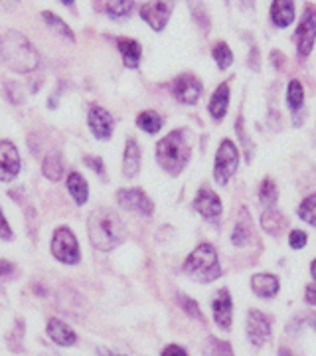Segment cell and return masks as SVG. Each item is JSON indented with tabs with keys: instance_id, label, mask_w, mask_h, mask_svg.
I'll list each match as a JSON object with an SVG mask.
<instances>
[{
	"instance_id": "cell-39",
	"label": "cell",
	"mask_w": 316,
	"mask_h": 356,
	"mask_svg": "<svg viewBox=\"0 0 316 356\" xmlns=\"http://www.w3.org/2000/svg\"><path fill=\"white\" fill-rule=\"evenodd\" d=\"M163 356H188V355H186V350H184V348H180V346H176V344H170V346H166L165 348Z\"/></svg>"
},
{
	"instance_id": "cell-37",
	"label": "cell",
	"mask_w": 316,
	"mask_h": 356,
	"mask_svg": "<svg viewBox=\"0 0 316 356\" xmlns=\"http://www.w3.org/2000/svg\"><path fill=\"white\" fill-rule=\"evenodd\" d=\"M85 165H89V168H93L95 172H99V175H103V161L101 159H93V156H85Z\"/></svg>"
},
{
	"instance_id": "cell-19",
	"label": "cell",
	"mask_w": 316,
	"mask_h": 356,
	"mask_svg": "<svg viewBox=\"0 0 316 356\" xmlns=\"http://www.w3.org/2000/svg\"><path fill=\"white\" fill-rule=\"evenodd\" d=\"M139 168H140L139 145H137V140L135 139H128L126 140V147H125V156H123V172H125L128 178H133L139 175Z\"/></svg>"
},
{
	"instance_id": "cell-3",
	"label": "cell",
	"mask_w": 316,
	"mask_h": 356,
	"mask_svg": "<svg viewBox=\"0 0 316 356\" xmlns=\"http://www.w3.org/2000/svg\"><path fill=\"white\" fill-rule=\"evenodd\" d=\"M156 161L170 175H178L190 161V145L184 131H172L156 147Z\"/></svg>"
},
{
	"instance_id": "cell-36",
	"label": "cell",
	"mask_w": 316,
	"mask_h": 356,
	"mask_svg": "<svg viewBox=\"0 0 316 356\" xmlns=\"http://www.w3.org/2000/svg\"><path fill=\"white\" fill-rule=\"evenodd\" d=\"M0 238L2 240H10L13 238V232H10V226H8L6 218L2 214V210H0Z\"/></svg>"
},
{
	"instance_id": "cell-40",
	"label": "cell",
	"mask_w": 316,
	"mask_h": 356,
	"mask_svg": "<svg viewBox=\"0 0 316 356\" xmlns=\"http://www.w3.org/2000/svg\"><path fill=\"white\" fill-rule=\"evenodd\" d=\"M306 301H308L310 305H316V283L306 287Z\"/></svg>"
},
{
	"instance_id": "cell-34",
	"label": "cell",
	"mask_w": 316,
	"mask_h": 356,
	"mask_svg": "<svg viewBox=\"0 0 316 356\" xmlns=\"http://www.w3.org/2000/svg\"><path fill=\"white\" fill-rule=\"evenodd\" d=\"M180 299V303H182V309L188 313V315H192V317L200 318V321H203L202 313H200V307H198V303L194 301V299H190V297H186V295H180L178 297Z\"/></svg>"
},
{
	"instance_id": "cell-13",
	"label": "cell",
	"mask_w": 316,
	"mask_h": 356,
	"mask_svg": "<svg viewBox=\"0 0 316 356\" xmlns=\"http://www.w3.org/2000/svg\"><path fill=\"white\" fill-rule=\"evenodd\" d=\"M89 129L93 131V135L97 139H109L113 133V117L109 115V111H105L103 107L95 105L89 109Z\"/></svg>"
},
{
	"instance_id": "cell-12",
	"label": "cell",
	"mask_w": 316,
	"mask_h": 356,
	"mask_svg": "<svg viewBox=\"0 0 316 356\" xmlns=\"http://www.w3.org/2000/svg\"><path fill=\"white\" fill-rule=\"evenodd\" d=\"M140 16L147 24H151V28L163 30L168 22V18H170V6L163 0H152L140 8Z\"/></svg>"
},
{
	"instance_id": "cell-9",
	"label": "cell",
	"mask_w": 316,
	"mask_h": 356,
	"mask_svg": "<svg viewBox=\"0 0 316 356\" xmlns=\"http://www.w3.org/2000/svg\"><path fill=\"white\" fill-rule=\"evenodd\" d=\"M316 40V10L313 6L306 8L303 20L297 30V44H299V51L301 56H308L313 50V44Z\"/></svg>"
},
{
	"instance_id": "cell-4",
	"label": "cell",
	"mask_w": 316,
	"mask_h": 356,
	"mask_svg": "<svg viewBox=\"0 0 316 356\" xmlns=\"http://www.w3.org/2000/svg\"><path fill=\"white\" fill-rule=\"evenodd\" d=\"M182 269L192 280L202 281V283L215 281L222 275V267H219V261H217V254H215V250L210 243L198 245L188 255V259L184 261Z\"/></svg>"
},
{
	"instance_id": "cell-31",
	"label": "cell",
	"mask_w": 316,
	"mask_h": 356,
	"mask_svg": "<svg viewBox=\"0 0 316 356\" xmlns=\"http://www.w3.org/2000/svg\"><path fill=\"white\" fill-rule=\"evenodd\" d=\"M299 216L303 218L304 222H308L310 226H316V194L304 198L299 208Z\"/></svg>"
},
{
	"instance_id": "cell-32",
	"label": "cell",
	"mask_w": 316,
	"mask_h": 356,
	"mask_svg": "<svg viewBox=\"0 0 316 356\" xmlns=\"http://www.w3.org/2000/svg\"><path fill=\"white\" fill-rule=\"evenodd\" d=\"M214 60L219 65V70H228L231 62H233V56H231V50H229V46L226 42H219V44H215L214 48Z\"/></svg>"
},
{
	"instance_id": "cell-11",
	"label": "cell",
	"mask_w": 316,
	"mask_h": 356,
	"mask_svg": "<svg viewBox=\"0 0 316 356\" xmlns=\"http://www.w3.org/2000/svg\"><path fill=\"white\" fill-rule=\"evenodd\" d=\"M247 337L255 346H263V344L271 339V325L263 313L259 311H249V317H247Z\"/></svg>"
},
{
	"instance_id": "cell-41",
	"label": "cell",
	"mask_w": 316,
	"mask_h": 356,
	"mask_svg": "<svg viewBox=\"0 0 316 356\" xmlns=\"http://www.w3.org/2000/svg\"><path fill=\"white\" fill-rule=\"evenodd\" d=\"M99 355L101 356H125V355H115V353H109V350H105V348H99Z\"/></svg>"
},
{
	"instance_id": "cell-33",
	"label": "cell",
	"mask_w": 316,
	"mask_h": 356,
	"mask_svg": "<svg viewBox=\"0 0 316 356\" xmlns=\"http://www.w3.org/2000/svg\"><path fill=\"white\" fill-rule=\"evenodd\" d=\"M249 238H251V226L249 224H245V222H240L235 229H233V234H231V240L235 245H245V243L249 242Z\"/></svg>"
},
{
	"instance_id": "cell-30",
	"label": "cell",
	"mask_w": 316,
	"mask_h": 356,
	"mask_svg": "<svg viewBox=\"0 0 316 356\" xmlns=\"http://www.w3.org/2000/svg\"><path fill=\"white\" fill-rule=\"evenodd\" d=\"M277 184H275L271 178H265L263 184H261V188H259V198H261V202L265 204L267 208H271L273 204L277 202Z\"/></svg>"
},
{
	"instance_id": "cell-29",
	"label": "cell",
	"mask_w": 316,
	"mask_h": 356,
	"mask_svg": "<svg viewBox=\"0 0 316 356\" xmlns=\"http://www.w3.org/2000/svg\"><path fill=\"white\" fill-rule=\"evenodd\" d=\"M287 102H289V107H291L292 111H297V109H301V107H303L304 91H303V86H301V81L292 79L291 83H289V93H287Z\"/></svg>"
},
{
	"instance_id": "cell-42",
	"label": "cell",
	"mask_w": 316,
	"mask_h": 356,
	"mask_svg": "<svg viewBox=\"0 0 316 356\" xmlns=\"http://www.w3.org/2000/svg\"><path fill=\"white\" fill-rule=\"evenodd\" d=\"M310 273H313V277H315V281H316V259H315V261H313V267H310Z\"/></svg>"
},
{
	"instance_id": "cell-20",
	"label": "cell",
	"mask_w": 316,
	"mask_h": 356,
	"mask_svg": "<svg viewBox=\"0 0 316 356\" xmlns=\"http://www.w3.org/2000/svg\"><path fill=\"white\" fill-rule=\"evenodd\" d=\"M228 103H229V86L222 83L219 88L215 89L210 102V113L214 115V119H224L228 113Z\"/></svg>"
},
{
	"instance_id": "cell-45",
	"label": "cell",
	"mask_w": 316,
	"mask_h": 356,
	"mask_svg": "<svg viewBox=\"0 0 316 356\" xmlns=\"http://www.w3.org/2000/svg\"><path fill=\"white\" fill-rule=\"evenodd\" d=\"M6 2H8V4H16L18 0H6Z\"/></svg>"
},
{
	"instance_id": "cell-24",
	"label": "cell",
	"mask_w": 316,
	"mask_h": 356,
	"mask_svg": "<svg viewBox=\"0 0 316 356\" xmlns=\"http://www.w3.org/2000/svg\"><path fill=\"white\" fill-rule=\"evenodd\" d=\"M137 125H139L142 131L154 135V133H158V131L163 129V119H160V115L154 113V111H144V113L139 115Z\"/></svg>"
},
{
	"instance_id": "cell-28",
	"label": "cell",
	"mask_w": 316,
	"mask_h": 356,
	"mask_svg": "<svg viewBox=\"0 0 316 356\" xmlns=\"http://www.w3.org/2000/svg\"><path fill=\"white\" fill-rule=\"evenodd\" d=\"M203 355L206 356H233L231 346L226 341L219 339H208V343L203 346Z\"/></svg>"
},
{
	"instance_id": "cell-10",
	"label": "cell",
	"mask_w": 316,
	"mask_h": 356,
	"mask_svg": "<svg viewBox=\"0 0 316 356\" xmlns=\"http://www.w3.org/2000/svg\"><path fill=\"white\" fill-rule=\"evenodd\" d=\"M172 91H174L178 102L192 105V103L198 102L200 95H202V83H200L194 76L184 74V76L176 77V81H174V86H172Z\"/></svg>"
},
{
	"instance_id": "cell-5",
	"label": "cell",
	"mask_w": 316,
	"mask_h": 356,
	"mask_svg": "<svg viewBox=\"0 0 316 356\" xmlns=\"http://www.w3.org/2000/svg\"><path fill=\"white\" fill-rule=\"evenodd\" d=\"M238 165H240V153H238L235 145L229 139L222 140V145H219V149H217V154H215V180H217L219 184H226L229 178L235 175Z\"/></svg>"
},
{
	"instance_id": "cell-25",
	"label": "cell",
	"mask_w": 316,
	"mask_h": 356,
	"mask_svg": "<svg viewBox=\"0 0 316 356\" xmlns=\"http://www.w3.org/2000/svg\"><path fill=\"white\" fill-rule=\"evenodd\" d=\"M261 224H263V228H265L269 234L277 236V234H281V229L285 228V218L281 216L278 212H275V210L267 208L265 214L261 218Z\"/></svg>"
},
{
	"instance_id": "cell-27",
	"label": "cell",
	"mask_w": 316,
	"mask_h": 356,
	"mask_svg": "<svg viewBox=\"0 0 316 356\" xmlns=\"http://www.w3.org/2000/svg\"><path fill=\"white\" fill-rule=\"evenodd\" d=\"M42 16H44V20L48 22V26H50L51 30H53V32H56L58 36L72 40V42L76 40V36H74V32L69 30V26L65 24L62 18H58L56 14H51V13H44V14H42Z\"/></svg>"
},
{
	"instance_id": "cell-6",
	"label": "cell",
	"mask_w": 316,
	"mask_h": 356,
	"mask_svg": "<svg viewBox=\"0 0 316 356\" xmlns=\"http://www.w3.org/2000/svg\"><path fill=\"white\" fill-rule=\"evenodd\" d=\"M51 254L67 266H74L79 261V248H77L76 236L69 228H58L51 240Z\"/></svg>"
},
{
	"instance_id": "cell-26",
	"label": "cell",
	"mask_w": 316,
	"mask_h": 356,
	"mask_svg": "<svg viewBox=\"0 0 316 356\" xmlns=\"http://www.w3.org/2000/svg\"><path fill=\"white\" fill-rule=\"evenodd\" d=\"M135 0H109L107 2V14L111 18H126L128 14L133 13Z\"/></svg>"
},
{
	"instance_id": "cell-2",
	"label": "cell",
	"mask_w": 316,
	"mask_h": 356,
	"mask_svg": "<svg viewBox=\"0 0 316 356\" xmlns=\"http://www.w3.org/2000/svg\"><path fill=\"white\" fill-rule=\"evenodd\" d=\"M0 58L18 74H30L40 65L38 51L34 50L30 40L14 30L0 38Z\"/></svg>"
},
{
	"instance_id": "cell-16",
	"label": "cell",
	"mask_w": 316,
	"mask_h": 356,
	"mask_svg": "<svg viewBox=\"0 0 316 356\" xmlns=\"http://www.w3.org/2000/svg\"><path fill=\"white\" fill-rule=\"evenodd\" d=\"M48 334L56 344L60 346H74L77 343V334L72 327H67L60 318H50L48 321Z\"/></svg>"
},
{
	"instance_id": "cell-1",
	"label": "cell",
	"mask_w": 316,
	"mask_h": 356,
	"mask_svg": "<svg viewBox=\"0 0 316 356\" xmlns=\"http://www.w3.org/2000/svg\"><path fill=\"white\" fill-rule=\"evenodd\" d=\"M88 228L89 240L101 252H109L117 245H121L126 238V229L123 226V222H121V218L109 208L93 210L91 216H89Z\"/></svg>"
},
{
	"instance_id": "cell-35",
	"label": "cell",
	"mask_w": 316,
	"mask_h": 356,
	"mask_svg": "<svg viewBox=\"0 0 316 356\" xmlns=\"http://www.w3.org/2000/svg\"><path fill=\"white\" fill-rule=\"evenodd\" d=\"M289 242L294 250H301L304 243H306V234H304L303 229H292L291 236H289Z\"/></svg>"
},
{
	"instance_id": "cell-15",
	"label": "cell",
	"mask_w": 316,
	"mask_h": 356,
	"mask_svg": "<svg viewBox=\"0 0 316 356\" xmlns=\"http://www.w3.org/2000/svg\"><path fill=\"white\" fill-rule=\"evenodd\" d=\"M212 311H214L215 323L222 329H229L231 327V297L226 289H219L212 299Z\"/></svg>"
},
{
	"instance_id": "cell-23",
	"label": "cell",
	"mask_w": 316,
	"mask_h": 356,
	"mask_svg": "<svg viewBox=\"0 0 316 356\" xmlns=\"http://www.w3.org/2000/svg\"><path fill=\"white\" fill-rule=\"evenodd\" d=\"M44 175L53 182H58L63 177V161L60 153H51L44 159Z\"/></svg>"
},
{
	"instance_id": "cell-21",
	"label": "cell",
	"mask_w": 316,
	"mask_h": 356,
	"mask_svg": "<svg viewBox=\"0 0 316 356\" xmlns=\"http://www.w3.org/2000/svg\"><path fill=\"white\" fill-rule=\"evenodd\" d=\"M119 51L123 54V62L126 67H137L140 62V44L137 40L123 38L119 40Z\"/></svg>"
},
{
	"instance_id": "cell-17",
	"label": "cell",
	"mask_w": 316,
	"mask_h": 356,
	"mask_svg": "<svg viewBox=\"0 0 316 356\" xmlns=\"http://www.w3.org/2000/svg\"><path fill=\"white\" fill-rule=\"evenodd\" d=\"M251 287L259 297L271 299V297L277 295L281 285H278V280L275 275H271V273H257V275H253Z\"/></svg>"
},
{
	"instance_id": "cell-44",
	"label": "cell",
	"mask_w": 316,
	"mask_h": 356,
	"mask_svg": "<svg viewBox=\"0 0 316 356\" xmlns=\"http://www.w3.org/2000/svg\"><path fill=\"white\" fill-rule=\"evenodd\" d=\"M310 323H313V327H315V329H316V313H315V315H313V321H310Z\"/></svg>"
},
{
	"instance_id": "cell-38",
	"label": "cell",
	"mask_w": 316,
	"mask_h": 356,
	"mask_svg": "<svg viewBox=\"0 0 316 356\" xmlns=\"http://www.w3.org/2000/svg\"><path fill=\"white\" fill-rule=\"evenodd\" d=\"M14 273V266L6 259H0V277H10Z\"/></svg>"
},
{
	"instance_id": "cell-14",
	"label": "cell",
	"mask_w": 316,
	"mask_h": 356,
	"mask_svg": "<svg viewBox=\"0 0 316 356\" xmlns=\"http://www.w3.org/2000/svg\"><path fill=\"white\" fill-rule=\"evenodd\" d=\"M194 208L208 220H217L222 216V200L210 188H202L198 192V196L194 200Z\"/></svg>"
},
{
	"instance_id": "cell-7",
	"label": "cell",
	"mask_w": 316,
	"mask_h": 356,
	"mask_svg": "<svg viewBox=\"0 0 316 356\" xmlns=\"http://www.w3.org/2000/svg\"><path fill=\"white\" fill-rule=\"evenodd\" d=\"M20 172V154L10 140H0V180L13 182Z\"/></svg>"
},
{
	"instance_id": "cell-43",
	"label": "cell",
	"mask_w": 316,
	"mask_h": 356,
	"mask_svg": "<svg viewBox=\"0 0 316 356\" xmlns=\"http://www.w3.org/2000/svg\"><path fill=\"white\" fill-rule=\"evenodd\" d=\"M63 4H67V6H72V4H74V0H62Z\"/></svg>"
},
{
	"instance_id": "cell-18",
	"label": "cell",
	"mask_w": 316,
	"mask_h": 356,
	"mask_svg": "<svg viewBox=\"0 0 316 356\" xmlns=\"http://www.w3.org/2000/svg\"><path fill=\"white\" fill-rule=\"evenodd\" d=\"M271 18L278 28H287L294 18V2L292 0H273Z\"/></svg>"
},
{
	"instance_id": "cell-8",
	"label": "cell",
	"mask_w": 316,
	"mask_h": 356,
	"mask_svg": "<svg viewBox=\"0 0 316 356\" xmlns=\"http://www.w3.org/2000/svg\"><path fill=\"white\" fill-rule=\"evenodd\" d=\"M117 200L121 204V208H125L128 212H139V214H144V216H151L152 210H154L151 198L140 191V188H125V191H119Z\"/></svg>"
},
{
	"instance_id": "cell-22",
	"label": "cell",
	"mask_w": 316,
	"mask_h": 356,
	"mask_svg": "<svg viewBox=\"0 0 316 356\" xmlns=\"http://www.w3.org/2000/svg\"><path fill=\"white\" fill-rule=\"evenodd\" d=\"M67 188L72 192V196H74V200H76L79 206L81 204L88 202V182H85V178L81 177L79 172H72L69 177H67Z\"/></svg>"
}]
</instances>
